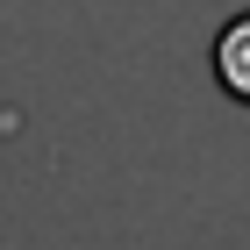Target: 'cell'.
<instances>
[{
    "label": "cell",
    "mask_w": 250,
    "mask_h": 250,
    "mask_svg": "<svg viewBox=\"0 0 250 250\" xmlns=\"http://www.w3.org/2000/svg\"><path fill=\"white\" fill-rule=\"evenodd\" d=\"M214 86L250 107V7L229 15V21H222V36H214Z\"/></svg>",
    "instance_id": "6da1fadb"
}]
</instances>
